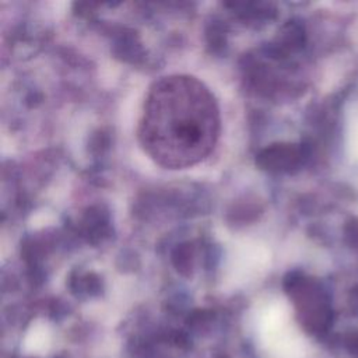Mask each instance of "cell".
<instances>
[{
  "label": "cell",
  "instance_id": "cell-1",
  "mask_svg": "<svg viewBox=\"0 0 358 358\" xmlns=\"http://www.w3.org/2000/svg\"><path fill=\"white\" fill-rule=\"evenodd\" d=\"M218 133L217 101L200 80L169 74L150 87L138 140L155 164L169 169L192 166L213 151Z\"/></svg>",
  "mask_w": 358,
  "mask_h": 358
}]
</instances>
